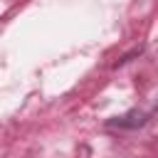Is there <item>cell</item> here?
Segmentation results:
<instances>
[{
    "label": "cell",
    "mask_w": 158,
    "mask_h": 158,
    "mask_svg": "<svg viewBox=\"0 0 158 158\" xmlns=\"http://www.w3.org/2000/svg\"><path fill=\"white\" fill-rule=\"evenodd\" d=\"M146 118H148V116H146L143 111H128V114H123V116L111 118L109 126H111V128H138V126L146 123Z\"/></svg>",
    "instance_id": "6da1fadb"
}]
</instances>
